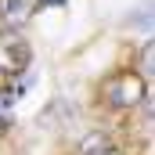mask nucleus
<instances>
[{
    "label": "nucleus",
    "instance_id": "obj_1",
    "mask_svg": "<svg viewBox=\"0 0 155 155\" xmlns=\"http://www.w3.org/2000/svg\"><path fill=\"white\" fill-rule=\"evenodd\" d=\"M101 97L108 108H137L144 97H148V83L137 76L134 69H123V72H112V76L101 83Z\"/></svg>",
    "mask_w": 155,
    "mask_h": 155
},
{
    "label": "nucleus",
    "instance_id": "obj_2",
    "mask_svg": "<svg viewBox=\"0 0 155 155\" xmlns=\"http://www.w3.org/2000/svg\"><path fill=\"white\" fill-rule=\"evenodd\" d=\"M29 61H33V47L18 36V33H4V36H0V72H4V76L25 72Z\"/></svg>",
    "mask_w": 155,
    "mask_h": 155
},
{
    "label": "nucleus",
    "instance_id": "obj_3",
    "mask_svg": "<svg viewBox=\"0 0 155 155\" xmlns=\"http://www.w3.org/2000/svg\"><path fill=\"white\" fill-rule=\"evenodd\" d=\"M33 11H36L33 0H0V25H4L7 33H18V29L33 18Z\"/></svg>",
    "mask_w": 155,
    "mask_h": 155
},
{
    "label": "nucleus",
    "instance_id": "obj_4",
    "mask_svg": "<svg viewBox=\"0 0 155 155\" xmlns=\"http://www.w3.org/2000/svg\"><path fill=\"white\" fill-rule=\"evenodd\" d=\"M105 148H112V141H108V134H87L83 141H79V155H97V152H105Z\"/></svg>",
    "mask_w": 155,
    "mask_h": 155
},
{
    "label": "nucleus",
    "instance_id": "obj_5",
    "mask_svg": "<svg viewBox=\"0 0 155 155\" xmlns=\"http://www.w3.org/2000/svg\"><path fill=\"white\" fill-rule=\"evenodd\" d=\"M137 76L144 79H152V43H144V51H141V69H137Z\"/></svg>",
    "mask_w": 155,
    "mask_h": 155
},
{
    "label": "nucleus",
    "instance_id": "obj_6",
    "mask_svg": "<svg viewBox=\"0 0 155 155\" xmlns=\"http://www.w3.org/2000/svg\"><path fill=\"white\" fill-rule=\"evenodd\" d=\"M7 130H11V116H7V112H0V137H4Z\"/></svg>",
    "mask_w": 155,
    "mask_h": 155
},
{
    "label": "nucleus",
    "instance_id": "obj_7",
    "mask_svg": "<svg viewBox=\"0 0 155 155\" xmlns=\"http://www.w3.org/2000/svg\"><path fill=\"white\" fill-rule=\"evenodd\" d=\"M33 4H40V7H47V4H65V0H33Z\"/></svg>",
    "mask_w": 155,
    "mask_h": 155
}]
</instances>
